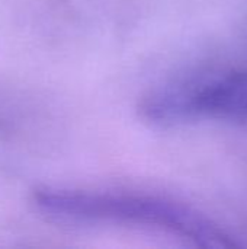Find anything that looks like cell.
Here are the masks:
<instances>
[{
  "label": "cell",
  "mask_w": 247,
  "mask_h": 249,
  "mask_svg": "<svg viewBox=\"0 0 247 249\" xmlns=\"http://www.w3.org/2000/svg\"><path fill=\"white\" fill-rule=\"evenodd\" d=\"M33 204L42 214L58 222L147 228L186 239L201 248L242 247L201 212L156 196L45 188L33 194Z\"/></svg>",
  "instance_id": "cell-1"
},
{
  "label": "cell",
  "mask_w": 247,
  "mask_h": 249,
  "mask_svg": "<svg viewBox=\"0 0 247 249\" xmlns=\"http://www.w3.org/2000/svg\"><path fill=\"white\" fill-rule=\"evenodd\" d=\"M141 111L147 120L160 124L204 118L246 120L247 67L165 86L144 99Z\"/></svg>",
  "instance_id": "cell-2"
}]
</instances>
